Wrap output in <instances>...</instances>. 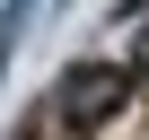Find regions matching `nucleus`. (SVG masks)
<instances>
[{"label":"nucleus","mask_w":149,"mask_h":140,"mask_svg":"<svg viewBox=\"0 0 149 140\" xmlns=\"http://www.w3.org/2000/svg\"><path fill=\"white\" fill-rule=\"evenodd\" d=\"M132 96H140V79H132L123 61H70L61 79H53V123L70 140H97V131H114L132 114Z\"/></svg>","instance_id":"nucleus-1"},{"label":"nucleus","mask_w":149,"mask_h":140,"mask_svg":"<svg viewBox=\"0 0 149 140\" xmlns=\"http://www.w3.org/2000/svg\"><path fill=\"white\" fill-rule=\"evenodd\" d=\"M123 26H132V35H123V70H132V79H149V0H140Z\"/></svg>","instance_id":"nucleus-2"},{"label":"nucleus","mask_w":149,"mask_h":140,"mask_svg":"<svg viewBox=\"0 0 149 140\" xmlns=\"http://www.w3.org/2000/svg\"><path fill=\"white\" fill-rule=\"evenodd\" d=\"M26 18H35V0H9V9H0V70H9V53H18V35H26Z\"/></svg>","instance_id":"nucleus-3"}]
</instances>
